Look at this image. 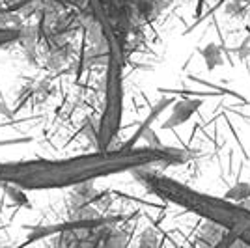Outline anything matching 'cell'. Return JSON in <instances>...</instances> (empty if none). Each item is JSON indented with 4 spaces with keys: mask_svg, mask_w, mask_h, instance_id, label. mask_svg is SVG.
Masks as SVG:
<instances>
[{
    "mask_svg": "<svg viewBox=\"0 0 250 248\" xmlns=\"http://www.w3.org/2000/svg\"><path fill=\"white\" fill-rule=\"evenodd\" d=\"M104 43H106V58H104L106 69H104L103 114L97 129V149L114 147L112 142L120 133L122 112H124L125 43L108 22H104Z\"/></svg>",
    "mask_w": 250,
    "mask_h": 248,
    "instance_id": "obj_4",
    "label": "cell"
},
{
    "mask_svg": "<svg viewBox=\"0 0 250 248\" xmlns=\"http://www.w3.org/2000/svg\"><path fill=\"white\" fill-rule=\"evenodd\" d=\"M140 179L157 196L185 207L188 211L204 217L208 222L219 224L220 227L231 231L239 239V243L250 245V209H245L231 202H222L217 198L206 196L165 176L142 174Z\"/></svg>",
    "mask_w": 250,
    "mask_h": 248,
    "instance_id": "obj_3",
    "label": "cell"
},
{
    "mask_svg": "<svg viewBox=\"0 0 250 248\" xmlns=\"http://www.w3.org/2000/svg\"><path fill=\"white\" fill-rule=\"evenodd\" d=\"M21 38V28L19 26H11L6 22H0V47L8 45V43L19 41Z\"/></svg>",
    "mask_w": 250,
    "mask_h": 248,
    "instance_id": "obj_7",
    "label": "cell"
},
{
    "mask_svg": "<svg viewBox=\"0 0 250 248\" xmlns=\"http://www.w3.org/2000/svg\"><path fill=\"white\" fill-rule=\"evenodd\" d=\"M104 21L127 45V38L167 10L172 0H97Z\"/></svg>",
    "mask_w": 250,
    "mask_h": 248,
    "instance_id": "obj_5",
    "label": "cell"
},
{
    "mask_svg": "<svg viewBox=\"0 0 250 248\" xmlns=\"http://www.w3.org/2000/svg\"><path fill=\"white\" fill-rule=\"evenodd\" d=\"M228 198H231L235 204H243V202H249L250 198V185H245V183H241L237 185L233 190H229Z\"/></svg>",
    "mask_w": 250,
    "mask_h": 248,
    "instance_id": "obj_8",
    "label": "cell"
},
{
    "mask_svg": "<svg viewBox=\"0 0 250 248\" xmlns=\"http://www.w3.org/2000/svg\"><path fill=\"white\" fill-rule=\"evenodd\" d=\"M0 19H2V15H0Z\"/></svg>",
    "mask_w": 250,
    "mask_h": 248,
    "instance_id": "obj_9",
    "label": "cell"
},
{
    "mask_svg": "<svg viewBox=\"0 0 250 248\" xmlns=\"http://www.w3.org/2000/svg\"><path fill=\"white\" fill-rule=\"evenodd\" d=\"M94 4L95 0L88 10H83L69 0H43L36 8V22L28 32L21 30L19 38L28 60L49 71L67 67L75 58L77 38L84 32Z\"/></svg>",
    "mask_w": 250,
    "mask_h": 248,
    "instance_id": "obj_2",
    "label": "cell"
},
{
    "mask_svg": "<svg viewBox=\"0 0 250 248\" xmlns=\"http://www.w3.org/2000/svg\"><path fill=\"white\" fill-rule=\"evenodd\" d=\"M183 153L161 147H108L69 159H38L0 165V183L21 188H63L92 183L97 177L151 165L183 163Z\"/></svg>",
    "mask_w": 250,
    "mask_h": 248,
    "instance_id": "obj_1",
    "label": "cell"
},
{
    "mask_svg": "<svg viewBox=\"0 0 250 248\" xmlns=\"http://www.w3.org/2000/svg\"><path fill=\"white\" fill-rule=\"evenodd\" d=\"M43 0H0V15H10V13H19L24 10H36Z\"/></svg>",
    "mask_w": 250,
    "mask_h": 248,
    "instance_id": "obj_6",
    "label": "cell"
}]
</instances>
